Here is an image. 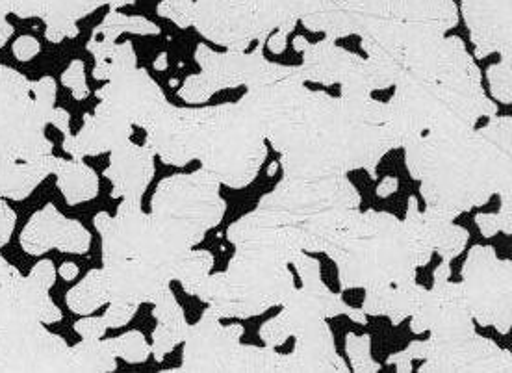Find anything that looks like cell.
Returning a JSON list of instances; mask_svg holds the SVG:
<instances>
[{"label":"cell","mask_w":512,"mask_h":373,"mask_svg":"<svg viewBox=\"0 0 512 373\" xmlns=\"http://www.w3.org/2000/svg\"><path fill=\"white\" fill-rule=\"evenodd\" d=\"M91 245V234L77 219L62 216L54 205L36 212L21 232V247L32 257L58 249L62 253L84 255Z\"/></svg>","instance_id":"7402d4cb"},{"label":"cell","mask_w":512,"mask_h":373,"mask_svg":"<svg viewBox=\"0 0 512 373\" xmlns=\"http://www.w3.org/2000/svg\"><path fill=\"white\" fill-rule=\"evenodd\" d=\"M214 268V257L208 251H195L192 249L184 260L180 262L179 270H177V279L180 286L184 288L186 294L195 296V290L199 288V284L205 281L210 275V271Z\"/></svg>","instance_id":"60d3db41"},{"label":"cell","mask_w":512,"mask_h":373,"mask_svg":"<svg viewBox=\"0 0 512 373\" xmlns=\"http://www.w3.org/2000/svg\"><path fill=\"white\" fill-rule=\"evenodd\" d=\"M64 86H67L69 90L73 91L75 99L82 101L90 95L88 90V84H86V73H84V64L80 60H75L73 64L69 65V69L65 71L64 77H62Z\"/></svg>","instance_id":"c3c4849f"},{"label":"cell","mask_w":512,"mask_h":373,"mask_svg":"<svg viewBox=\"0 0 512 373\" xmlns=\"http://www.w3.org/2000/svg\"><path fill=\"white\" fill-rule=\"evenodd\" d=\"M154 320L156 329L153 333V346L151 355L154 361L162 362L173 349L184 342L186 333L190 329V323L186 320V314L179 305L177 297L171 288H167L158 301L154 303Z\"/></svg>","instance_id":"f546056e"},{"label":"cell","mask_w":512,"mask_h":373,"mask_svg":"<svg viewBox=\"0 0 512 373\" xmlns=\"http://www.w3.org/2000/svg\"><path fill=\"white\" fill-rule=\"evenodd\" d=\"M418 372L511 373L512 355L494 340L475 333L451 342H433V351Z\"/></svg>","instance_id":"2e32d148"},{"label":"cell","mask_w":512,"mask_h":373,"mask_svg":"<svg viewBox=\"0 0 512 373\" xmlns=\"http://www.w3.org/2000/svg\"><path fill=\"white\" fill-rule=\"evenodd\" d=\"M431 351H433L431 338H429V340H422V342H412L409 348L405 349V351H401V353L392 355L386 362H388V364H394L397 372L410 373L412 372V362L429 359Z\"/></svg>","instance_id":"7dc6e473"},{"label":"cell","mask_w":512,"mask_h":373,"mask_svg":"<svg viewBox=\"0 0 512 373\" xmlns=\"http://www.w3.org/2000/svg\"><path fill=\"white\" fill-rule=\"evenodd\" d=\"M97 97L141 129H147L167 104L164 91L138 67L112 73Z\"/></svg>","instance_id":"e0dca14e"},{"label":"cell","mask_w":512,"mask_h":373,"mask_svg":"<svg viewBox=\"0 0 512 373\" xmlns=\"http://www.w3.org/2000/svg\"><path fill=\"white\" fill-rule=\"evenodd\" d=\"M266 41H258L253 52H216L208 45H199L195 60L201 67L199 75L186 78L179 90L184 103L203 104L218 91L245 86L256 88L284 78H299V67L268 62L264 56Z\"/></svg>","instance_id":"30bf717a"},{"label":"cell","mask_w":512,"mask_h":373,"mask_svg":"<svg viewBox=\"0 0 512 373\" xmlns=\"http://www.w3.org/2000/svg\"><path fill=\"white\" fill-rule=\"evenodd\" d=\"M117 362L103 338L86 340L71 348V372H116Z\"/></svg>","instance_id":"74e56055"},{"label":"cell","mask_w":512,"mask_h":373,"mask_svg":"<svg viewBox=\"0 0 512 373\" xmlns=\"http://www.w3.org/2000/svg\"><path fill=\"white\" fill-rule=\"evenodd\" d=\"M475 223L485 238H494L498 232H503V223L498 214H477Z\"/></svg>","instance_id":"f5cc1de1"},{"label":"cell","mask_w":512,"mask_h":373,"mask_svg":"<svg viewBox=\"0 0 512 373\" xmlns=\"http://www.w3.org/2000/svg\"><path fill=\"white\" fill-rule=\"evenodd\" d=\"M58 177V188L64 193L65 201L69 205H80L97 197L99 193V179L93 169L88 168L82 160H54V171Z\"/></svg>","instance_id":"d6a6232c"},{"label":"cell","mask_w":512,"mask_h":373,"mask_svg":"<svg viewBox=\"0 0 512 373\" xmlns=\"http://www.w3.org/2000/svg\"><path fill=\"white\" fill-rule=\"evenodd\" d=\"M461 10L477 60L494 52L512 58V0H462Z\"/></svg>","instance_id":"44dd1931"},{"label":"cell","mask_w":512,"mask_h":373,"mask_svg":"<svg viewBox=\"0 0 512 373\" xmlns=\"http://www.w3.org/2000/svg\"><path fill=\"white\" fill-rule=\"evenodd\" d=\"M360 193L347 175L325 179H282L273 192L256 206L266 218L290 227H301L312 219L338 210L360 206Z\"/></svg>","instance_id":"7c38bea8"},{"label":"cell","mask_w":512,"mask_h":373,"mask_svg":"<svg viewBox=\"0 0 512 373\" xmlns=\"http://www.w3.org/2000/svg\"><path fill=\"white\" fill-rule=\"evenodd\" d=\"M201 108H179L167 103L147 127V147L169 166H186L195 160Z\"/></svg>","instance_id":"ffe728a7"},{"label":"cell","mask_w":512,"mask_h":373,"mask_svg":"<svg viewBox=\"0 0 512 373\" xmlns=\"http://www.w3.org/2000/svg\"><path fill=\"white\" fill-rule=\"evenodd\" d=\"M56 281V268L51 260H41L28 277L21 279V301L26 310L45 325L60 322L62 310L54 305L49 292Z\"/></svg>","instance_id":"4dcf8cb0"},{"label":"cell","mask_w":512,"mask_h":373,"mask_svg":"<svg viewBox=\"0 0 512 373\" xmlns=\"http://www.w3.org/2000/svg\"><path fill=\"white\" fill-rule=\"evenodd\" d=\"M349 373L346 361L338 355L333 331L327 320L316 323L295 336L290 355H281L279 373Z\"/></svg>","instance_id":"d4e9b609"},{"label":"cell","mask_w":512,"mask_h":373,"mask_svg":"<svg viewBox=\"0 0 512 373\" xmlns=\"http://www.w3.org/2000/svg\"><path fill=\"white\" fill-rule=\"evenodd\" d=\"M386 103L388 127L397 149L433 130L475 129L481 117H494L498 106L481 84V71L461 38H444L435 64L422 73H403Z\"/></svg>","instance_id":"3957f363"},{"label":"cell","mask_w":512,"mask_h":373,"mask_svg":"<svg viewBox=\"0 0 512 373\" xmlns=\"http://www.w3.org/2000/svg\"><path fill=\"white\" fill-rule=\"evenodd\" d=\"M397 186H399V182H397L396 177H384L383 182L377 186V195L379 197H390L392 193L397 192Z\"/></svg>","instance_id":"11a10c76"},{"label":"cell","mask_w":512,"mask_h":373,"mask_svg":"<svg viewBox=\"0 0 512 373\" xmlns=\"http://www.w3.org/2000/svg\"><path fill=\"white\" fill-rule=\"evenodd\" d=\"M346 353L351 362V368L357 373L381 372V364L372 359V336L355 335L346 336Z\"/></svg>","instance_id":"7bdbcfd3"},{"label":"cell","mask_w":512,"mask_h":373,"mask_svg":"<svg viewBox=\"0 0 512 373\" xmlns=\"http://www.w3.org/2000/svg\"><path fill=\"white\" fill-rule=\"evenodd\" d=\"M125 32L141 34V36H147V34L156 36V34H160V28L143 17H130V15H123V13L112 10L106 15L101 26L93 32V38L88 43V49L95 56L97 65L106 64L110 60L112 52L116 49L117 36H121Z\"/></svg>","instance_id":"1f68e13d"},{"label":"cell","mask_w":512,"mask_h":373,"mask_svg":"<svg viewBox=\"0 0 512 373\" xmlns=\"http://www.w3.org/2000/svg\"><path fill=\"white\" fill-rule=\"evenodd\" d=\"M106 325H104L103 318H95V316H88L84 320L75 323V331L82 338L86 340H97V338H103L106 333Z\"/></svg>","instance_id":"f907efd6"},{"label":"cell","mask_w":512,"mask_h":373,"mask_svg":"<svg viewBox=\"0 0 512 373\" xmlns=\"http://www.w3.org/2000/svg\"><path fill=\"white\" fill-rule=\"evenodd\" d=\"M93 223L103 238L104 266L140 257L151 234L149 214L143 212L141 201L132 199H123L116 216L99 212Z\"/></svg>","instance_id":"d6986e66"},{"label":"cell","mask_w":512,"mask_h":373,"mask_svg":"<svg viewBox=\"0 0 512 373\" xmlns=\"http://www.w3.org/2000/svg\"><path fill=\"white\" fill-rule=\"evenodd\" d=\"M6 15H8V12H4L0 8V47L12 36V25L6 21Z\"/></svg>","instance_id":"9f6ffc18"},{"label":"cell","mask_w":512,"mask_h":373,"mask_svg":"<svg viewBox=\"0 0 512 373\" xmlns=\"http://www.w3.org/2000/svg\"><path fill=\"white\" fill-rule=\"evenodd\" d=\"M271 147L282 156V179H325L364 169L377 179L383 156L397 149L388 123L353 117L340 97L308 93L299 114L273 136Z\"/></svg>","instance_id":"7a4b0ae2"},{"label":"cell","mask_w":512,"mask_h":373,"mask_svg":"<svg viewBox=\"0 0 512 373\" xmlns=\"http://www.w3.org/2000/svg\"><path fill=\"white\" fill-rule=\"evenodd\" d=\"M78 275V266L77 264H73V262H64L62 266H60V277L64 279V281H73L75 277Z\"/></svg>","instance_id":"6f0895ef"},{"label":"cell","mask_w":512,"mask_h":373,"mask_svg":"<svg viewBox=\"0 0 512 373\" xmlns=\"http://www.w3.org/2000/svg\"><path fill=\"white\" fill-rule=\"evenodd\" d=\"M56 82H39L0 65V168L39 162L52 155L45 127L56 119Z\"/></svg>","instance_id":"ba28073f"},{"label":"cell","mask_w":512,"mask_h":373,"mask_svg":"<svg viewBox=\"0 0 512 373\" xmlns=\"http://www.w3.org/2000/svg\"><path fill=\"white\" fill-rule=\"evenodd\" d=\"M357 2H359L364 15L372 23V32L368 36L375 34L386 23L396 21L397 17L401 15V6H403V0H357Z\"/></svg>","instance_id":"ee69618b"},{"label":"cell","mask_w":512,"mask_h":373,"mask_svg":"<svg viewBox=\"0 0 512 373\" xmlns=\"http://www.w3.org/2000/svg\"><path fill=\"white\" fill-rule=\"evenodd\" d=\"M294 288V273L288 264L249 247H236L229 268L210 273L195 290V297L221 320H247L281 307Z\"/></svg>","instance_id":"5b68a950"},{"label":"cell","mask_w":512,"mask_h":373,"mask_svg":"<svg viewBox=\"0 0 512 373\" xmlns=\"http://www.w3.org/2000/svg\"><path fill=\"white\" fill-rule=\"evenodd\" d=\"M108 346L112 349L114 357H119L128 364H141L151 357V346L147 338L140 331H128L119 338H110L106 340Z\"/></svg>","instance_id":"b9f144b4"},{"label":"cell","mask_w":512,"mask_h":373,"mask_svg":"<svg viewBox=\"0 0 512 373\" xmlns=\"http://www.w3.org/2000/svg\"><path fill=\"white\" fill-rule=\"evenodd\" d=\"M132 127L128 119L101 101L93 116L84 117V127L77 136H65L64 149L78 160L110 153L130 140Z\"/></svg>","instance_id":"484cf974"},{"label":"cell","mask_w":512,"mask_h":373,"mask_svg":"<svg viewBox=\"0 0 512 373\" xmlns=\"http://www.w3.org/2000/svg\"><path fill=\"white\" fill-rule=\"evenodd\" d=\"M462 294L475 322L509 335L512 325V262L490 245H474L462 266Z\"/></svg>","instance_id":"4fadbf2b"},{"label":"cell","mask_w":512,"mask_h":373,"mask_svg":"<svg viewBox=\"0 0 512 373\" xmlns=\"http://www.w3.org/2000/svg\"><path fill=\"white\" fill-rule=\"evenodd\" d=\"M310 90L299 78H284L277 82L249 88L238 101L255 121L266 142L277 136L307 101Z\"/></svg>","instance_id":"ac0fdd59"},{"label":"cell","mask_w":512,"mask_h":373,"mask_svg":"<svg viewBox=\"0 0 512 373\" xmlns=\"http://www.w3.org/2000/svg\"><path fill=\"white\" fill-rule=\"evenodd\" d=\"M295 51L303 52V64L299 65V77L307 84L334 86L362 75L364 58L355 52L346 51L336 45L333 39H321L308 43L303 36L294 39Z\"/></svg>","instance_id":"603a6c76"},{"label":"cell","mask_w":512,"mask_h":373,"mask_svg":"<svg viewBox=\"0 0 512 373\" xmlns=\"http://www.w3.org/2000/svg\"><path fill=\"white\" fill-rule=\"evenodd\" d=\"M110 153V166L104 177L112 182V197L141 201L154 177L153 151L128 140Z\"/></svg>","instance_id":"4316f807"},{"label":"cell","mask_w":512,"mask_h":373,"mask_svg":"<svg viewBox=\"0 0 512 373\" xmlns=\"http://www.w3.org/2000/svg\"><path fill=\"white\" fill-rule=\"evenodd\" d=\"M39 52V43L30 36H23L13 43V54L21 60V62H28L32 60Z\"/></svg>","instance_id":"db71d44e"},{"label":"cell","mask_w":512,"mask_h":373,"mask_svg":"<svg viewBox=\"0 0 512 373\" xmlns=\"http://www.w3.org/2000/svg\"><path fill=\"white\" fill-rule=\"evenodd\" d=\"M268 143L240 103L201 108L195 160L219 184L242 190L255 181Z\"/></svg>","instance_id":"8992f818"},{"label":"cell","mask_w":512,"mask_h":373,"mask_svg":"<svg viewBox=\"0 0 512 373\" xmlns=\"http://www.w3.org/2000/svg\"><path fill=\"white\" fill-rule=\"evenodd\" d=\"M490 91L496 101L512 103V58H501L500 64L490 65L487 69Z\"/></svg>","instance_id":"bcb514c9"},{"label":"cell","mask_w":512,"mask_h":373,"mask_svg":"<svg viewBox=\"0 0 512 373\" xmlns=\"http://www.w3.org/2000/svg\"><path fill=\"white\" fill-rule=\"evenodd\" d=\"M279 362H281V353H277L275 348H269V346L258 348V346L240 344L232 359L231 373H279Z\"/></svg>","instance_id":"ab89813d"},{"label":"cell","mask_w":512,"mask_h":373,"mask_svg":"<svg viewBox=\"0 0 512 373\" xmlns=\"http://www.w3.org/2000/svg\"><path fill=\"white\" fill-rule=\"evenodd\" d=\"M15 223H17L15 212L4 201H0V249L10 242Z\"/></svg>","instance_id":"816d5d0a"},{"label":"cell","mask_w":512,"mask_h":373,"mask_svg":"<svg viewBox=\"0 0 512 373\" xmlns=\"http://www.w3.org/2000/svg\"><path fill=\"white\" fill-rule=\"evenodd\" d=\"M423 219L427 225V231L433 242V249L438 253V257L442 260L451 262L453 258L459 257L462 251L466 249L468 240H470V232L466 231L461 225H455L453 219L440 216L433 210L423 212Z\"/></svg>","instance_id":"d590c367"},{"label":"cell","mask_w":512,"mask_h":373,"mask_svg":"<svg viewBox=\"0 0 512 373\" xmlns=\"http://www.w3.org/2000/svg\"><path fill=\"white\" fill-rule=\"evenodd\" d=\"M154 67L158 69V71H162V69H166L167 67V54L164 52V54H160L158 56V60H156V64H154Z\"/></svg>","instance_id":"680465c9"},{"label":"cell","mask_w":512,"mask_h":373,"mask_svg":"<svg viewBox=\"0 0 512 373\" xmlns=\"http://www.w3.org/2000/svg\"><path fill=\"white\" fill-rule=\"evenodd\" d=\"M21 279L0 255V372H39L51 349V331L21 301Z\"/></svg>","instance_id":"8fae6325"},{"label":"cell","mask_w":512,"mask_h":373,"mask_svg":"<svg viewBox=\"0 0 512 373\" xmlns=\"http://www.w3.org/2000/svg\"><path fill=\"white\" fill-rule=\"evenodd\" d=\"M323 253L338 266L342 290L416 281L418 268L403 221L386 212H360L357 208Z\"/></svg>","instance_id":"277c9868"},{"label":"cell","mask_w":512,"mask_h":373,"mask_svg":"<svg viewBox=\"0 0 512 373\" xmlns=\"http://www.w3.org/2000/svg\"><path fill=\"white\" fill-rule=\"evenodd\" d=\"M299 277L301 288L286 297L282 303V312L260 327V340L264 346L279 348L288 338L303 333L308 327L323 322L327 318L347 316L351 322L366 325L368 316L362 309L349 307L342 296L334 294L321 279L320 260L301 253L292 262Z\"/></svg>","instance_id":"9c48e42d"},{"label":"cell","mask_w":512,"mask_h":373,"mask_svg":"<svg viewBox=\"0 0 512 373\" xmlns=\"http://www.w3.org/2000/svg\"><path fill=\"white\" fill-rule=\"evenodd\" d=\"M242 336L244 327L240 323L225 327L218 314L208 307L201 320L190 325L186 333L180 368L167 373H231L232 359Z\"/></svg>","instance_id":"9a60e30c"},{"label":"cell","mask_w":512,"mask_h":373,"mask_svg":"<svg viewBox=\"0 0 512 373\" xmlns=\"http://www.w3.org/2000/svg\"><path fill=\"white\" fill-rule=\"evenodd\" d=\"M329 0H271L273 12L277 17V34H273L268 43L269 51L282 54L286 51L288 36L294 32L299 21L307 19L314 13L321 12Z\"/></svg>","instance_id":"e575fe53"},{"label":"cell","mask_w":512,"mask_h":373,"mask_svg":"<svg viewBox=\"0 0 512 373\" xmlns=\"http://www.w3.org/2000/svg\"><path fill=\"white\" fill-rule=\"evenodd\" d=\"M56 156H49L39 162L13 164L0 168V199L23 201L38 188L39 182L54 171Z\"/></svg>","instance_id":"836d02e7"},{"label":"cell","mask_w":512,"mask_h":373,"mask_svg":"<svg viewBox=\"0 0 512 373\" xmlns=\"http://www.w3.org/2000/svg\"><path fill=\"white\" fill-rule=\"evenodd\" d=\"M108 279V303H125L138 307L156 303L158 297L171 288V277L156 270L140 258H128L112 266H103Z\"/></svg>","instance_id":"cb8c5ba5"},{"label":"cell","mask_w":512,"mask_h":373,"mask_svg":"<svg viewBox=\"0 0 512 373\" xmlns=\"http://www.w3.org/2000/svg\"><path fill=\"white\" fill-rule=\"evenodd\" d=\"M438 312H440V301L436 297L433 290H423L420 301H418V307L412 312V320H410V331L414 335H422L433 329V325L436 323L438 318Z\"/></svg>","instance_id":"f6af8a7d"},{"label":"cell","mask_w":512,"mask_h":373,"mask_svg":"<svg viewBox=\"0 0 512 373\" xmlns=\"http://www.w3.org/2000/svg\"><path fill=\"white\" fill-rule=\"evenodd\" d=\"M403 229H405V234H407V240H409L410 251H412L414 262H416V268H422L425 264H429L435 249H433V242H431V236H429L425 219H423V212L418 208L416 197H410L409 199L407 216H405V221H403Z\"/></svg>","instance_id":"f35d334b"},{"label":"cell","mask_w":512,"mask_h":373,"mask_svg":"<svg viewBox=\"0 0 512 373\" xmlns=\"http://www.w3.org/2000/svg\"><path fill=\"white\" fill-rule=\"evenodd\" d=\"M108 279L106 271L91 270L82 283L67 292V307L80 316H90L91 312L108 305Z\"/></svg>","instance_id":"8d00e7d4"},{"label":"cell","mask_w":512,"mask_h":373,"mask_svg":"<svg viewBox=\"0 0 512 373\" xmlns=\"http://www.w3.org/2000/svg\"><path fill=\"white\" fill-rule=\"evenodd\" d=\"M219 188L221 184L203 168L160 182L149 214L151 234L173 251H192L227 212Z\"/></svg>","instance_id":"52a82bcc"},{"label":"cell","mask_w":512,"mask_h":373,"mask_svg":"<svg viewBox=\"0 0 512 373\" xmlns=\"http://www.w3.org/2000/svg\"><path fill=\"white\" fill-rule=\"evenodd\" d=\"M110 307L104 312L103 318L104 325L108 329H119L125 327L128 323L132 322V318L136 316L138 307L132 305H125V303H108Z\"/></svg>","instance_id":"681fc988"},{"label":"cell","mask_w":512,"mask_h":373,"mask_svg":"<svg viewBox=\"0 0 512 373\" xmlns=\"http://www.w3.org/2000/svg\"><path fill=\"white\" fill-rule=\"evenodd\" d=\"M440 301V312L433 325V342H451L475 335V323L464 301L461 283H449V279H435L431 288Z\"/></svg>","instance_id":"83f0119b"},{"label":"cell","mask_w":512,"mask_h":373,"mask_svg":"<svg viewBox=\"0 0 512 373\" xmlns=\"http://www.w3.org/2000/svg\"><path fill=\"white\" fill-rule=\"evenodd\" d=\"M403 149L427 210L449 219L487 205L512 182L511 116L490 117L479 130H433Z\"/></svg>","instance_id":"6da1fadb"},{"label":"cell","mask_w":512,"mask_h":373,"mask_svg":"<svg viewBox=\"0 0 512 373\" xmlns=\"http://www.w3.org/2000/svg\"><path fill=\"white\" fill-rule=\"evenodd\" d=\"M423 290L425 286L416 281L366 288L362 312L366 316H386L394 325H399L412 316Z\"/></svg>","instance_id":"f1b7e54d"},{"label":"cell","mask_w":512,"mask_h":373,"mask_svg":"<svg viewBox=\"0 0 512 373\" xmlns=\"http://www.w3.org/2000/svg\"><path fill=\"white\" fill-rule=\"evenodd\" d=\"M192 25L210 43L245 52L277 30L271 0H197Z\"/></svg>","instance_id":"5bb4252c"}]
</instances>
